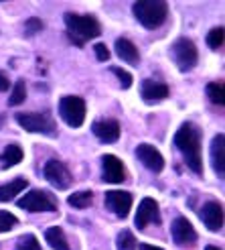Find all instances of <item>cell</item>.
Returning <instances> with one entry per match:
<instances>
[{"label": "cell", "mask_w": 225, "mask_h": 250, "mask_svg": "<svg viewBox=\"0 0 225 250\" xmlns=\"http://www.w3.org/2000/svg\"><path fill=\"white\" fill-rule=\"evenodd\" d=\"M59 116L71 128H79L85 120V100L79 96H65L59 102Z\"/></svg>", "instance_id": "5"}, {"label": "cell", "mask_w": 225, "mask_h": 250, "mask_svg": "<svg viewBox=\"0 0 225 250\" xmlns=\"http://www.w3.org/2000/svg\"><path fill=\"white\" fill-rule=\"evenodd\" d=\"M102 171H104V181L106 183H122L124 179H126V169H124V163L114 155H104Z\"/></svg>", "instance_id": "14"}, {"label": "cell", "mask_w": 225, "mask_h": 250, "mask_svg": "<svg viewBox=\"0 0 225 250\" xmlns=\"http://www.w3.org/2000/svg\"><path fill=\"white\" fill-rule=\"evenodd\" d=\"M10 87V82H8V76L4 71H0V92H6Z\"/></svg>", "instance_id": "32"}, {"label": "cell", "mask_w": 225, "mask_h": 250, "mask_svg": "<svg viewBox=\"0 0 225 250\" xmlns=\"http://www.w3.org/2000/svg\"><path fill=\"white\" fill-rule=\"evenodd\" d=\"M134 17L146 29H158L169 17V4L162 0H142L132 6Z\"/></svg>", "instance_id": "3"}, {"label": "cell", "mask_w": 225, "mask_h": 250, "mask_svg": "<svg viewBox=\"0 0 225 250\" xmlns=\"http://www.w3.org/2000/svg\"><path fill=\"white\" fill-rule=\"evenodd\" d=\"M45 240L49 242L53 250H69V242L65 238V232L61 230L59 226H53L45 232Z\"/></svg>", "instance_id": "20"}, {"label": "cell", "mask_w": 225, "mask_h": 250, "mask_svg": "<svg viewBox=\"0 0 225 250\" xmlns=\"http://www.w3.org/2000/svg\"><path fill=\"white\" fill-rule=\"evenodd\" d=\"M116 53L122 61H126V63L130 65H138L140 63V53L138 49H136V45L128 39H124V37H120V39L116 41Z\"/></svg>", "instance_id": "18"}, {"label": "cell", "mask_w": 225, "mask_h": 250, "mask_svg": "<svg viewBox=\"0 0 225 250\" xmlns=\"http://www.w3.org/2000/svg\"><path fill=\"white\" fill-rule=\"evenodd\" d=\"M27 187H29V181L24 177H17L4 185H0V202H10V199L19 197V193L22 189H27Z\"/></svg>", "instance_id": "19"}, {"label": "cell", "mask_w": 225, "mask_h": 250, "mask_svg": "<svg viewBox=\"0 0 225 250\" xmlns=\"http://www.w3.org/2000/svg\"><path fill=\"white\" fill-rule=\"evenodd\" d=\"M211 161H213L215 173L223 179V175H225V136L221 132L211 141Z\"/></svg>", "instance_id": "17"}, {"label": "cell", "mask_w": 225, "mask_h": 250, "mask_svg": "<svg viewBox=\"0 0 225 250\" xmlns=\"http://www.w3.org/2000/svg\"><path fill=\"white\" fill-rule=\"evenodd\" d=\"M92 132L97 136L102 143H116L120 139V122L118 120H97L94 122V126H92Z\"/></svg>", "instance_id": "16"}, {"label": "cell", "mask_w": 225, "mask_h": 250, "mask_svg": "<svg viewBox=\"0 0 225 250\" xmlns=\"http://www.w3.org/2000/svg\"><path fill=\"white\" fill-rule=\"evenodd\" d=\"M17 122L27 132H37L45 136H57V124L49 116V112L39 114V112H24V114H17Z\"/></svg>", "instance_id": "4"}, {"label": "cell", "mask_w": 225, "mask_h": 250, "mask_svg": "<svg viewBox=\"0 0 225 250\" xmlns=\"http://www.w3.org/2000/svg\"><path fill=\"white\" fill-rule=\"evenodd\" d=\"M136 157H138L140 163L152 173H160L162 169H165V157H162L158 153V148L152 146V145H138L136 146Z\"/></svg>", "instance_id": "10"}, {"label": "cell", "mask_w": 225, "mask_h": 250, "mask_svg": "<svg viewBox=\"0 0 225 250\" xmlns=\"http://www.w3.org/2000/svg\"><path fill=\"white\" fill-rule=\"evenodd\" d=\"M170 55L174 59V63L179 65L181 71H191L195 65H197V59H199V53H197V47L191 39H177L170 47Z\"/></svg>", "instance_id": "6"}, {"label": "cell", "mask_w": 225, "mask_h": 250, "mask_svg": "<svg viewBox=\"0 0 225 250\" xmlns=\"http://www.w3.org/2000/svg\"><path fill=\"white\" fill-rule=\"evenodd\" d=\"M207 96L213 104L223 106L225 104V94H223V82H211L207 83Z\"/></svg>", "instance_id": "23"}, {"label": "cell", "mask_w": 225, "mask_h": 250, "mask_svg": "<svg viewBox=\"0 0 225 250\" xmlns=\"http://www.w3.org/2000/svg\"><path fill=\"white\" fill-rule=\"evenodd\" d=\"M112 73H114V76L120 80V83H122L124 90H128V87L132 85V76H130L128 71H124L122 67H112Z\"/></svg>", "instance_id": "29"}, {"label": "cell", "mask_w": 225, "mask_h": 250, "mask_svg": "<svg viewBox=\"0 0 225 250\" xmlns=\"http://www.w3.org/2000/svg\"><path fill=\"white\" fill-rule=\"evenodd\" d=\"M138 248H140V250H162V248H158V246H150V244H138Z\"/></svg>", "instance_id": "33"}, {"label": "cell", "mask_w": 225, "mask_h": 250, "mask_svg": "<svg viewBox=\"0 0 225 250\" xmlns=\"http://www.w3.org/2000/svg\"><path fill=\"white\" fill-rule=\"evenodd\" d=\"M20 161H22V148L19 145H8L4 151L0 153V163H2V169L19 165Z\"/></svg>", "instance_id": "21"}, {"label": "cell", "mask_w": 225, "mask_h": 250, "mask_svg": "<svg viewBox=\"0 0 225 250\" xmlns=\"http://www.w3.org/2000/svg\"><path fill=\"white\" fill-rule=\"evenodd\" d=\"M94 51H95L97 61H108V59H110V51H108V47H106L104 43H97V45L94 47Z\"/></svg>", "instance_id": "31"}, {"label": "cell", "mask_w": 225, "mask_h": 250, "mask_svg": "<svg viewBox=\"0 0 225 250\" xmlns=\"http://www.w3.org/2000/svg\"><path fill=\"white\" fill-rule=\"evenodd\" d=\"M24 98H27V83H24L22 80H19L15 83V87H12V94H10L8 104L10 106H19V104L24 102Z\"/></svg>", "instance_id": "25"}, {"label": "cell", "mask_w": 225, "mask_h": 250, "mask_svg": "<svg viewBox=\"0 0 225 250\" xmlns=\"http://www.w3.org/2000/svg\"><path fill=\"white\" fill-rule=\"evenodd\" d=\"M67 204H69L71 208L85 209V208H90V206L94 204V193H92V191H75V193L69 195Z\"/></svg>", "instance_id": "22"}, {"label": "cell", "mask_w": 225, "mask_h": 250, "mask_svg": "<svg viewBox=\"0 0 225 250\" xmlns=\"http://www.w3.org/2000/svg\"><path fill=\"white\" fill-rule=\"evenodd\" d=\"M17 206L27 211H57V202L43 189H31L27 195H22Z\"/></svg>", "instance_id": "7"}, {"label": "cell", "mask_w": 225, "mask_h": 250, "mask_svg": "<svg viewBox=\"0 0 225 250\" xmlns=\"http://www.w3.org/2000/svg\"><path fill=\"white\" fill-rule=\"evenodd\" d=\"M43 173H45V179L59 191L69 189L71 183H73V177H71L67 165L61 163V161H57V159L49 161V163L45 165V169H43Z\"/></svg>", "instance_id": "8"}, {"label": "cell", "mask_w": 225, "mask_h": 250, "mask_svg": "<svg viewBox=\"0 0 225 250\" xmlns=\"http://www.w3.org/2000/svg\"><path fill=\"white\" fill-rule=\"evenodd\" d=\"M174 145L185 155L189 169L197 175L203 173V159H201V130L193 122H185L174 134Z\"/></svg>", "instance_id": "1"}, {"label": "cell", "mask_w": 225, "mask_h": 250, "mask_svg": "<svg viewBox=\"0 0 225 250\" xmlns=\"http://www.w3.org/2000/svg\"><path fill=\"white\" fill-rule=\"evenodd\" d=\"M136 238H134V234L130 230H122L118 234V238H116V248L118 250H136Z\"/></svg>", "instance_id": "24"}, {"label": "cell", "mask_w": 225, "mask_h": 250, "mask_svg": "<svg viewBox=\"0 0 225 250\" xmlns=\"http://www.w3.org/2000/svg\"><path fill=\"white\" fill-rule=\"evenodd\" d=\"M17 250H41V244H39V240H37L35 234H24L19 240Z\"/></svg>", "instance_id": "27"}, {"label": "cell", "mask_w": 225, "mask_h": 250, "mask_svg": "<svg viewBox=\"0 0 225 250\" xmlns=\"http://www.w3.org/2000/svg\"><path fill=\"white\" fill-rule=\"evenodd\" d=\"M65 27H67V35H69L71 43H75L77 47L95 39V37H99V33H102V27H99L97 19H94L92 15H75V12H67Z\"/></svg>", "instance_id": "2"}, {"label": "cell", "mask_w": 225, "mask_h": 250, "mask_svg": "<svg viewBox=\"0 0 225 250\" xmlns=\"http://www.w3.org/2000/svg\"><path fill=\"white\" fill-rule=\"evenodd\" d=\"M199 216L209 232H219L223 228V206L219 202H207L199 211Z\"/></svg>", "instance_id": "13"}, {"label": "cell", "mask_w": 225, "mask_h": 250, "mask_svg": "<svg viewBox=\"0 0 225 250\" xmlns=\"http://www.w3.org/2000/svg\"><path fill=\"white\" fill-rule=\"evenodd\" d=\"M134 224L138 230H146L148 224H160V211H158V204L152 197H144L138 209H136V218Z\"/></svg>", "instance_id": "9"}, {"label": "cell", "mask_w": 225, "mask_h": 250, "mask_svg": "<svg viewBox=\"0 0 225 250\" xmlns=\"http://www.w3.org/2000/svg\"><path fill=\"white\" fill-rule=\"evenodd\" d=\"M140 96L146 104H158L169 96V85L154 80H144L140 83Z\"/></svg>", "instance_id": "15"}, {"label": "cell", "mask_w": 225, "mask_h": 250, "mask_svg": "<svg viewBox=\"0 0 225 250\" xmlns=\"http://www.w3.org/2000/svg\"><path fill=\"white\" fill-rule=\"evenodd\" d=\"M223 27H215V29H211L209 35H207V45L211 49H221L223 47Z\"/></svg>", "instance_id": "26"}, {"label": "cell", "mask_w": 225, "mask_h": 250, "mask_svg": "<svg viewBox=\"0 0 225 250\" xmlns=\"http://www.w3.org/2000/svg\"><path fill=\"white\" fill-rule=\"evenodd\" d=\"M205 250H221V248H219V246H213V244H209Z\"/></svg>", "instance_id": "34"}, {"label": "cell", "mask_w": 225, "mask_h": 250, "mask_svg": "<svg viewBox=\"0 0 225 250\" xmlns=\"http://www.w3.org/2000/svg\"><path fill=\"white\" fill-rule=\"evenodd\" d=\"M43 29V21L39 19H29L27 22H24V31H27V35H35V33H39Z\"/></svg>", "instance_id": "30"}, {"label": "cell", "mask_w": 225, "mask_h": 250, "mask_svg": "<svg viewBox=\"0 0 225 250\" xmlns=\"http://www.w3.org/2000/svg\"><path fill=\"white\" fill-rule=\"evenodd\" d=\"M132 193L128 191H120V189H114V191H108L106 193V206L114 211L118 218H126L132 209Z\"/></svg>", "instance_id": "11"}, {"label": "cell", "mask_w": 225, "mask_h": 250, "mask_svg": "<svg viewBox=\"0 0 225 250\" xmlns=\"http://www.w3.org/2000/svg\"><path fill=\"white\" fill-rule=\"evenodd\" d=\"M19 224V220L10 214V211H0V234L12 230Z\"/></svg>", "instance_id": "28"}, {"label": "cell", "mask_w": 225, "mask_h": 250, "mask_svg": "<svg viewBox=\"0 0 225 250\" xmlns=\"http://www.w3.org/2000/svg\"><path fill=\"white\" fill-rule=\"evenodd\" d=\"M170 234H172V240L177 242L179 246H189L193 242H197V230L193 228V224L179 216L177 220L172 222V226H170Z\"/></svg>", "instance_id": "12"}]
</instances>
